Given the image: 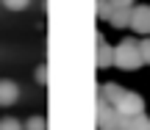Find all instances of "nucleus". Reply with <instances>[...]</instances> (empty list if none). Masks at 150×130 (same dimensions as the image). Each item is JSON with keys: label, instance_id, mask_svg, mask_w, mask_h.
<instances>
[{"label": "nucleus", "instance_id": "nucleus-1", "mask_svg": "<svg viewBox=\"0 0 150 130\" xmlns=\"http://www.w3.org/2000/svg\"><path fill=\"white\" fill-rule=\"evenodd\" d=\"M114 66L131 72V69H139L142 66V55H139V42L134 39H122V42L114 47Z\"/></svg>", "mask_w": 150, "mask_h": 130}, {"label": "nucleus", "instance_id": "nucleus-2", "mask_svg": "<svg viewBox=\"0 0 150 130\" xmlns=\"http://www.w3.org/2000/svg\"><path fill=\"white\" fill-rule=\"evenodd\" d=\"M122 122L125 116L114 105H108L106 100L97 97V130H122Z\"/></svg>", "mask_w": 150, "mask_h": 130}, {"label": "nucleus", "instance_id": "nucleus-3", "mask_svg": "<svg viewBox=\"0 0 150 130\" xmlns=\"http://www.w3.org/2000/svg\"><path fill=\"white\" fill-rule=\"evenodd\" d=\"M114 108H117L122 116H139V114H145V100H142L139 94H134V92H128V89H125V94L117 100V105H114Z\"/></svg>", "mask_w": 150, "mask_h": 130}, {"label": "nucleus", "instance_id": "nucleus-4", "mask_svg": "<svg viewBox=\"0 0 150 130\" xmlns=\"http://www.w3.org/2000/svg\"><path fill=\"white\" fill-rule=\"evenodd\" d=\"M131 28L142 36L150 33V6H134L131 8Z\"/></svg>", "mask_w": 150, "mask_h": 130}, {"label": "nucleus", "instance_id": "nucleus-5", "mask_svg": "<svg viewBox=\"0 0 150 130\" xmlns=\"http://www.w3.org/2000/svg\"><path fill=\"white\" fill-rule=\"evenodd\" d=\"M95 42H97V66H100V69H106V66H114V47H111V44H106L103 33H97Z\"/></svg>", "mask_w": 150, "mask_h": 130}, {"label": "nucleus", "instance_id": "nucleus-6", "mask_svg": "<svg viewBox=\"0 0 150 130\" xmlns=\"http://www.w3.org/2000/svg\"><path fill=\"white\" fill-rule=\"evenodd\" d=\"M17 100H20V89H17L14 80H0V105L3 108H8V105H14Z\"/></svg>", "mask_w": 150, "mask_h": 130}, {"label": "nucleus", "instance_id": "nucleus-7", "mask_svg": "<svg viewBox=\"0 0 150 130\" xmlns=\"http://www.w3.org/2000/svg\"><path fill=\"white\" fill-rule=\"evenodd\" d=\"M125 94L122 86H117V83H103L100 86V100H106L108 105H117V100Z\"/></svg>", "mask_w": 150, "mask_h": 130}, {"label": "nucleus", "instance_id": "nucleus-8", "mask_svg": "<svg viewBox=\"0 0 150 130\" xmlns=\"http://www.w3.org/2000/svg\"><path fill=\"white\" fill-rule=\"evenodd\" d=\"M106 22H111L114 28H131V8H114Z\"/></svg>", "mask_w": 150, "mask_h": 130}, {"label": "nucleus", "instance_id": "nucleus-9", "mask_svg": "<svg viewBox=\"0 0 150 130\" xmlns=\"http://www.w3.org/2000/svg\"><path fill=\"white\" fill-rule=\"evenodd\" d=\"M122 130H150V119H147L145 114H139V116H125Z\"/></svg>", "mask_w": 150, "mask_h": 130}, {"label": "nucleus", "instance_id": "nucleus-10", "mask_svg": "<svg viewBox=\"0 0 150 130\" xmlns=\"http://www.w3.org/2000/svg\"><path fill=\"white\" fill-rule=\"evenodd\" d=\"M45 127H47L45 116H31V119L25 122V130H45Z\"/></svg>", "mask_w": 150, "mask_h": 130}, {"label": "nucleus", "instance_id": "nucleus-11", "mask_svg": "<svg viewBox=\"0 0 150 130\" xmlns=\"http://www.w3.org/2000/svg\"><path fill=\"white\" fill-rule=\"evenodd\" d=\"M111 3H108V0H97V17H100V20H108V17H111Z\"/></svg>", "mask_w": 150, "mask_h": 130}, {"label": "nucleus", "instance_id": "nucleus-12", "mask_svg": "<svg viewBox=\"0 0 150 130\" xmlns=\"http://www.w3.org/2000/svg\"><path fill=\"white\" fill-rule=\"evenodd\" d=\"M3 6H6V8H11V11H22V8L31 6V0H3Z\"/></svg>", "mask_w": 150, "mask_h": 130}, {"label": "nucleus", "instance_id": "nucleus-13", "mask_svg": "<svg viewBox=\"0 0 150 130\" xmlns=\"http://www.w3.org/2000/svg\"><path fill=\"white\" fill-rule=\"evenodd\" d=\"M0 130H22V125L14 116H6V119H0Z\"/></svg>", "mask_w": 150, "mask_h": 130}, {"label": "nucleus", "instance_id": "nucleus-14", "mask_svg": "<svg viewBox=\"0 0 150 130\" xmlns=\"http://www.w3.org/2000/svg\"><path fill=\"white\" fill-rule=\"evenodd\" d=\"M139 55H142V64H150V39L139 42Z\"/></svg>", "mask_w": 150, "mask_h": 130}, {"label": "nucleus", "instance_id": "nucleus-15", "mask_svg": "<svg viewBox=\"0 0 150 130\" xmlns=\"http://www.w3.org/2000/svg\"><path fill=\"white\" fill-rule=\"evenodd\" d=\"M111 8H134V0H108Z\"/></svg>", "mask_w": 150, "mask_h": 130}, {"label": "nucleus", "instance_id": "nucleus-16", "mask_svg": "<svg viewBox=\"0 0 150 130\" xmlns=\"http://www.w3.org/2000/svg\"><path fill=\"white\" fill-rule=\"evenodd\" d=\"M45 78H47V69H45V66H39V69H36V80L45 83Z\"/></svg>", "mask_w": 150, "mask_h": 130}]
</instances>
